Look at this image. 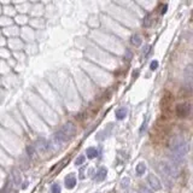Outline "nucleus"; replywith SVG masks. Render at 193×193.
I'll use <instances>...</instances> for the list:
<instances>
[{"label":"nucleus","instance_id":"obj_1","mask_svg":"<svg viewBox=\"0 0 193 193\" xmlns=\"http://www.w3.org/2000/svg\"><path fill=\"white\" fill-rule=\"evenodd\" d=\"M188 152V144L182 138V137H178L173 140V143L170 145V157L173 159V163H181Z\"/></svg>","mask_w":193,"mask_h":193},{"label":"nucleus","instance_id":"obj_2","mask_svg":"<svg viewBox=\"0 0 193 193\" xmlns=\"http://www.w3.org/2000/svg\"><path fill=\"white\" fill-rule=\"evenodd\" d=\"M158 169L164 176H170V178H175L179 173L176 164L168 163V162H161L158 164Z\"/></svg>","mask_w":193,"mask_h":193},{"label":"nucleus","instance_id":"obj_3","mask_svg":"<svg viewBox=\"0 0 193 193\" xmlns=\"http://www.w3.org/2000/svg\"><path fill=\"white\" fill-rule=\"evenodd\" d=\"M190 111H191V106L188 103H184V104H180L178 105L176 108V115L179 117H187L190 115Z\"/></svg>","mask_w":193,"mask_h":193},{"label":"nucleus","instance_id":"obj_4","mask_svg":"<svg viewBox=\"0 0 193 193\" xmlns=\"http://www.w3.org/2000/svg\"><path fill=\"white\" fill-rule=\"evenodd\" d=\"M147 181H149V184L151 186V188L152 190H155V191H159L162 188V185H161V181L156 176V175L153 174H150L149 175V178H147Z\"/></svg>","mask_w":193,"mask_h":193},{"label":"nucleus","instance_id":"obj_5","mask_svg":"<svg viewBox=\"0 0 193 193\" xmlns=\"http://www.w3.org/2000/svg\"><path fill=\"white\" fill-rule=\"evenodd\" d=\"M35 149H36L38 151H40V152H45V151H47L50 149V145L44 138H40V139H38L36 145H35Z\"/></svg>","mask_w":193,"mask_h":193},{"label":"nucleus","instance_id":"obj_6","mask_svg":"<svg viewBox=\"0 0 193 193\" xmlns=\"http://www.w3.org/2000/svg\"><path fill=\"white\" fill-rule=\"evenodd\" d=\"M76 186V178L74 174H70L65 178V187L68 190H73Z\"/></svg>","mask_w":193,"mask_h":193},{"label":"nucleus","instance_id":"obj_7","mask_svg":"<svg viewBox=\"0 0 193 193\" xmlns=\"http://www.w3.org/2000/svg\"><path fill=\"white\" fill-rule=\"evenodd\" d=\"M106 174H108V170L105 168H100L99 170L97 171V175L94 176V181H98V182H100V181L105 180L106 178Z\"/></svg>","mask_w":193,"mask_h":193},{"label":"nucleus","instance_id":"obj_8","mask_svg":"<svg viewBox=\"0 0 193 193\" xmlns=\"http://www.w3.org/2000/svg\"><path fill=\"white\" fill-rule=\"evenodd\" d=\"M12 179H13V184L16 186H20L22 182V176H21V173L17 170V169H13L12 170Z\"/></svg>","mask_w":193,"mask_h":193},{"label":"nucleus","instance_id":"obj_9","mask_svg":"<svg viewBox=\"0 0 193 193\" xmlns=\"http://www.w3.org/2000/svg\"><path fill=\"white\" fill-rule=\"evenodd\" d=\"M98 150L95 149V147H88L86 150V155H87V157H88V158H95V157L98 156Z\"/></svg>","mask_w":193,"mask_h":193},{"label":"nucleus","instance_id":"obj_10","mask_svg":"<svg viewBox=\"0 0 193 193\" xmlns=\"http://www.w3.org/2000/svg\"><path fill=\"white\" fill-rule=\"evenodd\" d=\"M126 115H127V109L126 108H120L116 110V118L117 120H123L126 117Z\"/></svg>","mask_w":193,"mask_h":193},{"label":"nucleus","instance_id":"obj_11","mask_svg":"<svg viewBox=\"0 0 193 193\" xmlns=\"http://www.w3.org/2000/svg\"><path fill=\"white\" fill-rule=\"evenodd\" d=\"M135 170H137V174L139 175V176H141V175H144L145 171H146V165L144 164V163H139L135 168Z\"/></svg>","mask_w":193,"mask_h":193},{"label":"nucleus","instance_id":"obj_12","mask_svg":"<svg viewBox=\"0 0 193 193\" xmlns=\"http://www.w3.org/2000/svg\"><path fill=\"white\" fill-rule=\"evenodd\" d=\"M141 42H143V39L140 38L139 35H133V36H132V44L134 46H140Z\"/></svg>","mask_w":193,"mask_h":193},{"label":"nucleus","instance_id":"obj_13","mask_svg":"<svg viewBox=\"0 0 193 193\" xmlns=\"http://www.w3.org/2000/svg\"><path fill=\"white\" fill-rule=\"evenodd\" d=\"M186 75H187V77H186V81H187V83H188V86H191V77H192V68L191 67H187L186 69Z\"/></svg>","mask_w":193,"mask_h":193},{"label":"nucleus","instance_id":"obj_14","mask_svg":"<svg viewBox=\"0 0 193 193\" xmlns=\"http://www.w3.org/2000/svg\"><path fill=\"white\" fill-rule=\"evenodd\" d=\"M121 186H122V188H127V187L129 186V178H123V179H122Z\"/></svg>","mask_w":193,"mask_h":193},{"label":"nucleus","instance_id":"obj_15","mask_svg":"<svg viewBox=\"0 0 193 193\" xmlns=\"http://www.w3.org/2000/svg\"><path fill=\"white\" fill-rule=\"evenodd\" d=\"M52 193H61V186L58 185V184H54V185H52Z\"/></svg>","mask_w":193,"mask_h":193},{"label":"nucleus","instance_id":"obj_16","mask_svg":"<svg viewBox=\"0 0 193 193\" xmlns=\"http://www.w3.org/2000/svg\"><path fill=\"white\" fill-rule=\"evenodd\" d=\"M83 162H85V156H80L79 158H76L75 164L76 165H81V164H83Z\"/></svg>","mask_w":193,"mask_h":193},{"label":"nucleus","instance_id":"obj_17","mask_svg":"<svg viewBox=\"0 0 193 193\" xmlns=\"http://www.w3.org/2000/svg\"><path fill=\"white\" fill-rule=\"evenodd\" d=\"M150 68H151V70H156L157 68H158V62H157V61H152L151 64H150Z\"/></svg>","mask_w":193,"mask_h":193},{"label":"nucleus","instance_id":"obj_18","mask_svg":"<svg viewBox=\"0 0 193 193\" xmlns=\"http://www.w3.org/2000/svg\"><path fill=\"white\" fill-rule=\"evenodd\" d=\"M140 193H152L147 187H140Z\"/></svg>","mask_w":193,"mask_h":193},{"label":"nucleus","instance_id":"obj_19","mask_svg":"<svg viewBox=\"0 0 193 193\" xmlns=\"http://www.w3.org/2000/svg\"><path fill=\"white\" fill-rule=\"evenodd\" d=\"M27 151H28V153L30 155V156L34 155V147H33V146H28V147H27Z\"/></svg>","mask_w":193,"mask_h":193}]
</instances>
